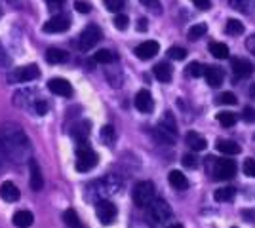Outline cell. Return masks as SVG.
<instances>
[{"label":"cell","instance_id":"41","mask_svg":"<svg viewBox=\"0 0 255 228\" xmlns=\"http://www.w3.org/2000/svg\"><path fill=\"white\" fill-rule=\"evenodd\" d=\"M244 173L248 177H254L255 179V160H246L244 162Z\"/></svg>","mask_w":255,"mask_h":228},{"label":"cell","instance_id":"21","mask_svg":"<svg viewBox=\"0 0 255 228\" xmlns=\"http://www.w3.org/2000/svg\"><path fill=\"white\" fill-rule=\"evenodd\" d=\"M67 59H69V53L59 48H50L46 51V61L51 65H59V63H65Z\"/></svg>","mask_w":255,"mask_h":228},{"label":"cell","instance_id":"27","mask_svg":"<svg viewBox=\"0 0 255 228\" xmlns=\"http://www.w3.org/2000/svg\"><path fill=\"white\" fill-rule=\"evenodd\" d=\"M116 59H118V55L114 51H110V49H99L98 53L94 55V61L96 63H103V65H109V63Z\"/></svg>","mask_w":255,"mask_h":228},{"label":"cell","instance_id":"29","mask_svg":"<svg viewBox=\"0 0 255 228\" xmlns=\"http://www.w3.org/2000/svg\"><path fill=\"white\" fill-rule=\"evenodd\" d=\"M231 2V6L234 10H238V12H252L255 8V0H229Z\"/></svg>","mask_w":255,"mask_h":228},{"label":"cell","instance_id":"5","mask_svg":"<svg viewBox=\"0 0 255 228\" xmlns=\"http://www.w3.org/2000/svg\"><path fill=\"white\" fill-rule=\"evenodd\" d=\"M101 38H103V33H101V29L98 25H88L78 36V49L80 51H90Z\"/></svg>","mask_w":255,"mask_h":228},{"label":"cell","instance_id":"7","mask_svg":"<svg viewBox=\"0 0 255 228\" xmlns=\"http://www.w3.org/2000/svg\"><path fill=\"white\" fill-rule=\"evenodd\" d=\"M96 213H98V219L103 225H112L116 215H118V209L109 200H99L98 205H96Z\"/></svg>","mask_w":255,"mask_h":228},{"label":"cell","instance_id":"30","mask_svg":"<svg viewBox=\"0 0 255 228\" xmlns=\"http://www.w3.org/2000/svg\"><path fill=\"white\" fill-rule=\"evenodd\" d=\"M217 120L221 126H225V128H231L236 124V114L231 112V110H223V112H219L217 114Z\"/></svg>","mask_w":255,"mask_h":228},{"label":"cell","instance_id":"2","mask_svg":"<svg viewBox=\"0 0 255 228\" xmlns=\"http://www.w3.org/2000/svg\"><path fill=\"white\" fill-rule=\"evenodd\" d=\"M147 215H149V221L153 227H158V225H164L166 221L171 219V207L168 205L166 200H160V198H154L153 204L147 207Z\"/></svg>","mask_w":255,"mask_h":228},{"label":"cell","instance_id":"50","mask_svg":"<svg viewBox=\"0 0 255 228\" xmlns=\"http://www.w3.org/2000/svg\"><path fill=\"white\" fill-rule=\"evenodd\" d=\"M168 228H183V225H179V223H175V225H170Z\"/></svg>","mask_w":255,"mask_h":228},{"label":"cell","instance_id":"22","mask_svg":"<svg viewBox=\"0 0 255 228\" xmlns=\"http://www.w3.org/2000/svg\"><path fill=\"white\" fill-rule=\"evenodd\" d=\"M209 53L215 57V59H227L229 57V46L223 44V42H211L209 44Z\"/></svg>","mask_w":255,"mask_h":228},{"label":"cell","instance_id":"12","mask_svg":"<svg viewBox=\"0 0 255 228\" xmlns=\"http://www.w3.org/2000/svg\"><path fill=\"white\" fill-rule=\"evenodd\" d=\"M29 169H31V179H29V184L35 192H40L44 188V177H42V171H40V166H38L37 160H29Z\"/></svg>","mask_w":255,"mask_h":228},{"label":"cell","instance_id":"20","mask_svg":"<svg viewBox=\"0 0 255 228\" xmlns=\"http://www.w3.org/2000/svg\"><path fill=\"white\" fill-rule=\"evenodd\" d=\"M33 223H35V215H33L31 211H27V209L17 211V213L13 215V225L17 228H29Z\"/></svg>","mask_w":255,"mask_h":228},{"label":"cell","instance_id":"3","mask_svg":"<svg viewBox=\"0 0 255 228\" xmlns=\"http://www.w3.org/2000/svg\"><path fill=\"white\" fill-rule=\"evenodd\" d=\"M98 166V154L88 146V143H78L76 146V171L86 173Z\"/></svg>","mask_w":255,"mask_h":228},{"label":"cell","instance_id":"37","mask_svg":"<svg viewBox=\"0 0 255 228\" xmlns=\"http://www.w3.org/2000/svg\"><path fill=\"white\" fill-rule=\"evenodd\" d=\"M128 23H130V19H128V15H124V13H118V15L114 17V27H116L118 31H126V29H128Z\"/></svg>","mask_w":255,"mask_h":228},{"label":"cell","instance_id":"45","mask_svg":"<svg viewBox=\"0 0 255 228\" xmlns=\"http://www.w3.org/2000/svg\"><path fill=\"white\" fill-rule=\"evenodd\" d=\"M244 116V120L246 122H255V108H252V107H246L244 108V112H242Z\"/></svg>","mask_w":255,"mask_h":228},{"label":"cell","instance_id":"32","mask_svg":"<svg viewBox=\"0 0 255 228\" xmlns=\"http://www.w3.org/2000/svg\"><path fill=\"white\" fill-rule=\"evenodd\" d=\"M207 33V25L206 23H196L189 29V38L191 40H198Z\"/></svg>","mask_w":255,"mask_h":228},{"label":"cell","instance_id":"24","mask_svg":"<svg viewBox=\"0 0 255 228\" xmlns=\"http://www.w3.org/2000/svg\"><path fill=\"white\" fill-rule=\"evenodd\" d=\"M63 221H65V225L69 228H86L84 225H82V221H80V217L76 215L74 209H67V211L63 213Z\"/></svg>","mask_w":255,"mask_h":228},{"label":"cell","instance_id":"46","mask_svg":"<svg viewBox=\"0 0 255 228\" xmlns=\"http://www.w3.org/2000/svg\"><path fill=\"white\" fill-rule=\"evenodd\" d=\"M8 63H10V57H8V53H6L4 46L0 44V67H6Z\"/></svg>","mask_w":255,"mask_h":228},{"label":"cell","instance_id":"40","mask_svg":"<svg viewBox=\"0 0 255 228\" xmlns=\"http://www.w3.org/2000/svg\"><path fill=\"white\" fill-rule=\"evenodd\" d=\"M139 2H141L145 8H149L151 12L160 13V10H162V8H160V0H139Z\"/></svg>","mask_w":255,"mask_h":228},{"label":"cell","instance_id":"31","mask_svg":"<svg viewBox=\"0 0 255 228\" xmlns=\"http://www.w3.org/2000/svg\"><path fill=\"white\" fill-rule=\"evenodd\" d=\"M225 31H227V35H242L244 33V23L242 21H238V19H229L227 25H225Z\"/></svg>","mask_w":255,"mask_h":228},{"label":"cell","instance_id":"34","mask_svg":"<svg viewBox=\"0 0 255 228\" xmlns=\"http://www.w3.org/2000/svg\"><path fill=\"white\" fill-rule=\"evenodd\" d=\"M187 72H189L193 78H200V76L204 74V67H202L198 61H193V63L187 67Z\"/></svg>","mask_w":255,"mask_h":228},{"label":"cell","instance_id":"13","mask_svg":"<svg viewBox=\"0 0 255 228\" xmlns=\"http://www.w3.org/2000/svg\"><path fill=\"white\" fill-rule=\"evenodd\" d=\"M48 88L50 91L55 93V95H61V97L73 95V86L69 84V80H65V78H51Z\"/></svg>","mask_w":255,"mask_h":228},{"label":"cell","instance_id":"15","mask_svg":"<svg viewBox=\"0 0 255 228\" xmlns=\"http://www.w3.org/2000/svg\"><path fill=\"white\" fill-rule=\"evenodd\" d=\"M185 141L189 144V148H193L195 152H200V150H206V137L204 135H200L198 132H189L185 135Z\"/></svg>","mask_w":255,"mask_h":228},{"label":"cell","instance_id":"33","mask_svg":"<svg viewBox=\"0 0 255 228\" xmlns=\"http://www.w3.org/2000/svg\"><path fill=\"white\" fill-rule=\"evenodd\" d=\"M101 141L105 144L114 143V128H112V126H105V128L101 130Z\"/></svg>","mask_w":255,"mask_h":228},{"label":"cell","instance_id":"16","mask_svg":"<svg viewBox=\"0 0 255 228\" xmlns=\"http://www.w3.org/2000/svg\"><path fill=\"white\" fill-rule=\"evenodd\" d=\"M204 74H206L207 84L211 88H219L225 80V72L217 69V67H204Z\"/></svg>","mask_w":255,"mask_h":228},{"label":"cell","instance_id":"49","mask_svg":"<svg viewBox=\"0 0 255 228\" xmlns=\"http://www.w3.org/2000/svg\"><path fill=\"white\" fill-rule=\"evenodd\" d=\"M4 150H2V146H0V169H2V166H4Z\"/></svg>","mask_w":255,"mask_h":228},{"label":"cell","instance_id":"44","mask_svg":"<svg viewBox=\"0 0 255 228\" xmlns=\"http://www.w3.org/2000/svg\"><path fill=\"white\" fill-rule=\"evenodd\" d=\"M198 10H209L211 8V0H191Z\"/></svg>","mask_w":255,"mask_h":228},{"label":"cell","instance_id":"18","mask_svg":"<svg viewBox=\"0 0 255 228\" xmlns=\"http://www.w3.org/2000/svg\"><path fill=\"white\" fill-rule=\"evenodd\" d=\"M168 181H170V184L175 190H187L189 188V179H187V175H183V171H177V169L170 171Z\"/></svg>","mask_w":255,"mask_h":228},{"label":"cell","instance_id":"23","mask_svg":"<svg viewBox=\"0 0 255 228\" xmlns=\"http://www.w3.org/2000/svg\"><path fill=\"white\" fill-rule=\"evenodd\" d=\"M154 76H156L160 82H170L171 80V69L168 63H158L156 67L153 69Z\"/></svg>","mask_w":255,"mask_h":228},{"label":"cell","instance_id":"25","mask_svg":"<svg viewBox=\"0 0 255 228\" xmlns=\"http://www.w3.org/2000/svg\"><path fill=\"white\" fill-rule=\"evenodd\" d=\"M158 128H162L164 132H168L170 135H177V124H175V120H173V116H171V112H166L164 114V118H162V122L158 124Z\"/></svg>","mask_w":255,"mask_h":228},{"label":"cell","instance_id":"47","mask_svg":"<svg viewBox=\"0 0 255 228\" xmlns=\"http://www.w3.org/2000/svg\"><path fill=\"white\" fill-rule=\"evenodd\" d=\"M246 48L250 49V51H252V53L255 55V35H254V36H250V38L246 40Z\"/></svg>","mask_w":255,"mask_h":228},{"label":"cell","instance_id":"6","mask_svg":"<svg viewBox=\"0 0 255 228\" xmlns=\"http://www.w3.org/2000/svg\"><path fill=\"white\" fill-rule=\"evenodd\" d=\"M40 76L37 65H27V67H19L8 74V82L12 84H21V82H31V80H37Z\"/></svg>","mask_w":255,"mask_h":228},{"label":"cell","instance_id":"10","mask_svg":"<svg viewBox=\"0 0 255 228\" xmlns=\"http://www.w3.org/2000/svg\"><path fill=\"white\" fill-rule=\"evenodd\" d=\"M158 49H160V44H158L156 40H145L143 44H139V46L135 48L134 53L139 57V59L149 61V59H153V57L156 55Z\"/></svg>","mask_w":255,"mask_h":228},{"label":"cell","instance_id":"4","mask_svg":"<svg viewBox=\"0 0 255 228\" xmlns=\"http://www.w3.org/2000/svg\"><path fill=\"white\" fill-rule=\"evenodd\" d=\"M154 198H156V192L151 181H141L134 186V204L137 207H149Z\"/></svg>","mask_w":255,"mask_h":228},{"label":"cell","instance_id":"35","mask_svg":"<svg viewBox=\"0 0 255 228\" xmlns=\"http://www.w3.org/2000/svg\"><path fill=\"white\" fill-rule=\"evenodd\" d=\"M103 2H105L109 12H120L122 8L126 6V0H103Z\"/></svg>","mask_w":255,"mask_h":228},{"label":"cell","instance_id":"1","mask_svg":"<svg viewBox=\"0 0 255 228\" xmlns=\"http://www.w3.org/2000/svg\"><path fill=\"white\" fill-rule=\"evenodd\" d=\"M0 146H2L6 158L15 164L29 162L31 154H33V146H31L27 133L15 122H6L0 126Z\"/></svg>","mask_w":255,"mask_h":228},{"label":"cell","instance_id":"43","mask_svg":"<svg viewBox=\"0 0 255 228\" xmlns=\"http://www.w3.org/2000/svg\"><path fill=\"white\" fill-rule=\"evenodd\" d=\"M35 110H37V114H40V116H42V114H46V112H48V103H46V101H35Z\"/></svg>","mask_w":255,"mask_h":228},{"label":"cell","instance_id":"38","mask_svg":"<svg viewBox=\"0 0 255 228\" xmlns=\"http://www.w3.org/2000/svg\"><path fill=\"white\" fill-rule=\"evenodd\" d=\"M168 55H170L171 59H175V61H183L185 57H187V49H183V48H170V49H168Z\"/></svg>","mask_w":255,"mask_h":228},{"label":"cell","instance_id":"19","mask_svg":"<svg viewBox=\"0 0 255 228\" xmlns=\"http://www.w3.org/2000/svg\"><path fill=\"white\" fill-rule=\"evenodd\" d=\"M254 63L248 59H232V71L238 76H250L254 72Z\"/></svg>","mask_w":255,"mask_h":228},{"label":"cell","instance_id":"11","mask_svg":"<svg viewBox=\"0 0 255 228\" xmlns=\"http://www.w3.org/2000/svg\"><path fill=\"white\" fill-rule=\"evenodd\" d=\"M135 108H137L139 112H143V114L153 112V108H154V99H153L149 90L137 91V95H135Z\"/></svg>","mask_w":255,"mask_h":228},{"label":"cell","instance_id":"26","mask_svg":"<svg viewBox=\"0 0 255 228\" xmlns=\"http://www.w3.org/2000/svg\"><path fill=\"white\" fill-rule=\"evenodd\" d=\"M88 133H90V124L88 122H80V124L74 126L73 137L76 139V143H84L88 139Z\"/></svg>","mask_w":255,"mask_h":228},{"label":"cell","instance_id":"36","mask_svg":"<svg viewBox=\"0 0 255 228\" xmlns=\"http://www.w3.org/2000/svg\"><path fill=\"white\" fill-rule=\"evenodd\" d=\"M217 101L221 103V105H236V103H238L236 95H234V93H231V91H225V93H221Z\"/></svg>","mask_w":255,"mask_h":228},{"label":"cell","instance_id":"51","mask_svg":"<svg viewBox=\"0 0 255 228\" xmlns=\"http://www.w3.org/2000/svg\"><path fill=\"white\" fill-rule=\"evenodd\" d=\"M48 2H59V0H48Z\"/></svg>","mask_w":255,"mask_h":228},{"label":"cell","instance_id":"14","mask_svg":"<svg viewBox=\"0 0 255 228\" xmlns=\"http://www.w3.org/2000/svg\"><path fill=\"white\" fill-rule=\"evenodd\" d=\"M19 196H21V192H19V188L13 184L12 181H6V182L0 184V198H2L4 202H8V204L17 202Z\"/></svg>","mask_w":255,"mask_h":228},{"label":"cell","instance_id":"28","mask_svg":"<svg viewBox=\"0 0 255 228\" xmlns=\"http://www.w3.org/2000/svg\"><path fill=\"white\" fill-rule=\"evenodd\" d=\"M234 194H236V188H234V186H225V188L215 190L213 198H215V202H229V200L234 198Z\"/></svg>","mask_w":255,"mask_h":228},{"label":"cell","instance_id":"9","mask_svg":"<svg viewBox=\"0 0 255 228\" xmlns=\"http://www.w3.org/2000/svg\"><path fill=\"white\" fill-rule=\"evenodd\" d=\"M69 27H71V19H69L67 15H53L51 19H48V21L44 23L42 31H44V33H50V35H57V33L69 31Z\"/></svg>","mask_w":255,"mask_h":228},{"label":"cell","instance_id":"42","mask_svg":"<svg viewBox=\"0 0 255 228\" xmlns=\"http://www.w3.org/2000/svg\"><path fill=\"white\" fill-rule=\"evenodd\" d=\"M74 8H76V12L80 13H90V10H92V6L88 2H82V0H76L74 2Z\"/></svg>","mask_w":255,"mask_h":228},{"label":"cell","instance_id":"17","mask_svg":"<svg viewBox=\"0 0 255 228\" xmlns=\"http://www.w3.org/2000/svg\"><path fill=\"white\" fill-rule=\"evenodd\" d=\"M215 148L223 154H229V156H234V154H240V144L231 141V139H217L215 141Z\"/></svg>","mask_w":255,"mask_h":228},{"label":"cell","instance_id":"48","mask_svg":"<svg viewBox=\"0 0 255 228\" xmlns=\"http://www.w3.org/2000/svg\"><path fill=\"white\" fill-rule=\"evenodd\" d=\"M147 29H149V25H147V19H143V17H141V19L137 21V31H139V33H145Z\"/></svg>","mask_w":255,"mask_h":228},{"label":"cell","instance_id":"39","mask_svg":"<svg viewBox=\"0 0 255 228\" xmlns=\"http://www.w3.org/2000/svg\"><path fill=\"white\" fill-rule=\"evenodd\" d=\"M183 166L189 169L198 168V158H196L195 154H185V156H183Z\"/></svg>","mask_w":255,"mask_h":228},{"label":"cell","instance_id":"8","mask_svg":"<svg viewBox=\"0 0 255 228\" xmlns=\"http://www.w3.org/2000/svg\"><path fill=\"white\" fill-rule=\"evenodd\" d=\"M236 175V162L234 160H217L213 166V177L221 181H229Z\"/></svg>","mask_w":255,"mask_h":228}]
</instances>
